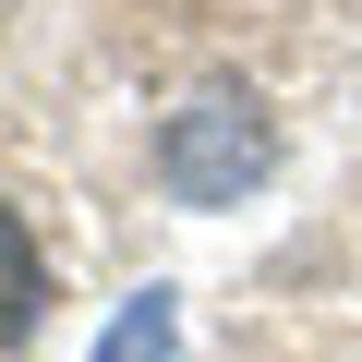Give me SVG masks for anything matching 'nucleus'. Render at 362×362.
<instances>
[{"mask_svg": "<svg viewBox=\"0 0 362 362\" xmlns=\"http://www.w3.org/2000/svg\"><path fill=\"white\" fill-rule=\"evenodd\" d=\"M37 302H49L37 230H25V206H0V350H25V338H37Z\"/></svg>", "mask_w": 362, "mask_h": 362, "instance_id": "2", "label": "nucleus"}, {"mask_svg": "<svg viewBox=\"0 0 362 362\" xmlns=\"http://www.w3.org/2000/svg\"><path fill=\"white\" fill-rule=\"evenodd\" d=\"M266 169H278V121H266L242 85L181 97V109H169V133H157V181H169L181 206H242Z\"/></svg>", "mask_w": 362, "mask_h": 362, "instance_id": "1", "label": "nucleus"}, {"mask_svg": "<svg viewBox=\"0 0 362 362\" xmlns=\"http://www.w3.org/2000/svg\"><path fill=\"white\" fill-rule=\"evenodd\" d=\"M169 338H181V302L145 290V302H121V326L97 338V362H169Z\"/></svg>", "mask_w": 362, "mask_h": 362, "instance_id": "3", "label": "nucleus"}]
</instances>
